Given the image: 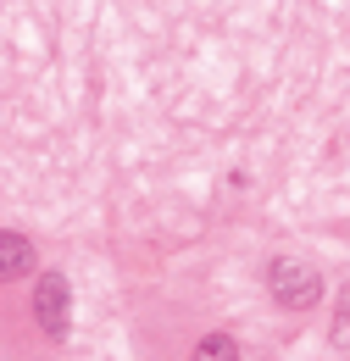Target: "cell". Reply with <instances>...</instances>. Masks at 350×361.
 <instances>
[{"label": "cell", "mask_w": 350, "mask_h": 361, "mask_svg": "<svg viewBox=\"0 0 350 361\" xmlns=\"http://www.w3.org/2000/svg\"><path fill=\"white\" fill-rule=\"evenodd\" d=\"M267 289H272V300L284 312H311L322 300V272L306 256H272L267 262Z\"/></svg>", "instance_id": "obj_1"}, {"label": "cell", "mask_w": 350, "mask_h": 361, "mask_svg": "<svg viewBox=\"0 0 350 361\" xmlns=\"http://www.w3.org/2000/svg\"><path fill=\"white\" fill-rule=\"evenodd\" d=\"M28 306H34V322L44 328V339H67V328H73V283H67V272H40Z\"/></svg>", "instance_id": "obj_2"}, {"label": "cell", "mask_w": 350, "mask_h": 361, "mask_svg": "<svg viewBox=\"0 0 350 361\" xmlns=\"http://www.w3.org/2000/svg\"><path fill=\"white\" fill-rule=\"evenodd\" d=\"M28 272H34V245H28V233L6 228V233H0V278H6V283H23Z\"/></svg>", "instance_id": "obj_3"}, {"label": "cell", "mask_w": 350, "mask_h": 361, "mask_svg": "<svg viewBox=\"0 0 350 361\" xmlns=\"http://www.w3.org/2000/svg\"><path fill=\"white\" fill-rule=\"evenodd\" d=\"M189 361H239V339H234V334H206Z\"/></svg>", "instance_id": "obj_4"}, {"label": "cell", "mask_w": 350, "mask_h": 361, "mask_svg": "<svg viewBox=\"0 0 350 361\" xmlns=\"http://www.w3.org/2000/svg\"><path fill=\"white\" fill-rule=\"evenodd\" d=\"M334 345L350 350V289L339 295V312H334Z\"/></svg>", "instance_id": "obj_5"}]
</instances>
